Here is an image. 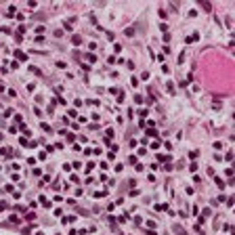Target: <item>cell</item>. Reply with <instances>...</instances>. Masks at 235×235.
I'll use <instances>...</instances> for the list:
<instances>
[{"label":"cell","instance_id":"ba28073f","mask_svg":"<svg viewBox=\"0 0 235 235\" xmlns=\"http://www.w3.org/2000/svg\"><path fill=\"white\" fill-rule=\"evenodd\" d=\"M0 139H2V134H0Z\"/></svg>","mask_w":235,"mask_h":235},{"label":"cell","instance_id":"5b68a950","mask_svg":"<svg viewBox=\"0 0 235 235\" xmlns=\"http://www.w3.org/2000/svg\"><path fill=\"white\" fill-rule=\"evenodd\" d=\"M72 42H74V44H80V42H82V36H78V34H76V36L72 38Z\"/></svg>","mask_w":235,"mask_h":235},{"label":"cell","instance_id":"277c9868","mask_svg":"<svg viewBox=\"0 0 235 235\" xmlns=\"http://www.w3.org/2000/svg\"><path fill=\"white\" fill-rule=\"evenodd\" d=\"M174 233H179V235H185V229H183V227H179V225H174Z\"/></svg>","mask_w":235,"mask_h":235},{"label":"cell","instance_id":"3957f363","mask_svg":"<svg viewBox=\"0 0 235 235\" xmlns=\"http://www.w3.org/2000/svg\"><path fill=\"white\" fill-rule=\"evenodd\" d=\"M214 181H216V187H218V189H225V187H227V185H225V183H222V181L218 179V176H216Z\"/></svg>","mask_w":235,"mask_h":235},{"label":"cell","instance_id":"8992f818","mask_svg":"<svg viewBox=\"0 0 235 235\" xmlns=\"http://www.w3.org/2000/svg\"><path fill=\"white\" fill-rule=\"evenodd\" d=\"M124 34H126V36H134V27H128Z\"/></svg>","mask_w":235,"mask_h":235},{"label":"cell","instance_id":"7a4b0ae2","mask_svg":"<svg viewBox=\"0 0 235 235\" xmlns=\"http://www.w3.org/2000/svg\"><path fill=\"white\" fill-rule=\"evenodd\" d=\"M197 38H199L197 34H191V36H187V38H185V42H195Z\"/></svg>","mask_w":235,"mask_h":235},{"label":"cell","instance_id":"6da1fadb","mask_svg":"<svg viewBox=\"0 0 235 235\" xmlns=\"http://www.w3.org/2000/svg\"><path fill=\"white\" fill-rule=\"evenodd\" d=\"M15 57L19 59V61H25V59H27V57H25V52H21V50H15Z\"/></svg>","mask_w":235,"mask_h":235},{"label":"cell","instance_id":"52a82bcc","mask_svg":"<svg viewBox=\"0 0 235 235\" xmlns=\"http://www.w3.org/2000/svg\"><path fill=\"white\" fill-rule=\"evenodd\" d=\"M42 130H44V132H50V126L46 124V122H44V124H42Z\"/></svg>","mask_w":235,"mask_h":235}]
</instances>
